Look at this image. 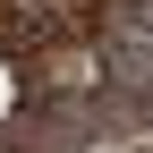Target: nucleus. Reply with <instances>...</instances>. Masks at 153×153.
Returning a JSON list of instances; mask_svg holds the SVG:
<instances>
[{
  "instance_id": "obj_1",
  "label": "nucleus",
  "mask_w": 153,
  "mask_h": 153,
  "mask_svg": "<svg viewBox=\"0 0 153 153\" xmlns=\"http://www.w3.org/2000/svg\"><path fill=\"white\" fill-rule=\"evenodd\" d=\"M9 102H17V85H9V68H0V111H9Z\"/></svg>"
}]
</instances>
